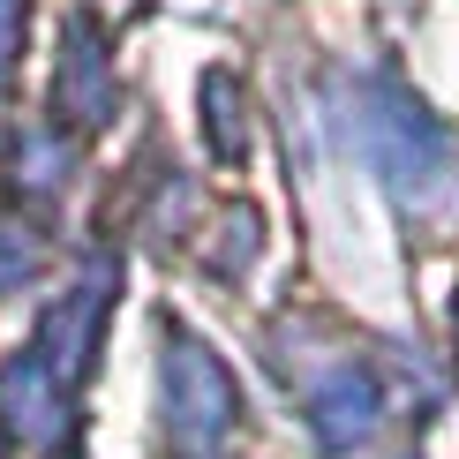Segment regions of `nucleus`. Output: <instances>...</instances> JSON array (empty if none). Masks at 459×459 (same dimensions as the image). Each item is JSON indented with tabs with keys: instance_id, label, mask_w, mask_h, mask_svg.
<instances>
[{
	"instance_id": "5",
	"label": "nucleus",
	"mask_w": 459,
	"mask_h": 459,
	"mask_svg": "<svg viewBox=\"0 0 459 459\" xmlns=\"http://www.w3.org/2000/svg\"><path fill=\"white\" fill-rule=\"evenodd\" d=\"M15 53H23V0H0V75L15 68Z\"/></svg>"
},
{
	"instance_id": "4",
	"label": "nucleus",
	"mask_w": 459,
	"mask_h": 459,
	"mask_svg": "<svg viewBox=\"0 0 459 459\" xmlns=\"http://www.w3.org/2000/svg\"><path fill=\"white\" fill-rule=\"evenodd\" d=\"M61 113H75V121H99L106 113V75H99V46H91V30L75 23V53L61 68Z\"/></svg>"
},
{
	"instance_id": "1",
	"label": "nucleus",
	"mask_w": 459,
	"mask_h": 459,
	"mask_svg": "<svg viewBox=\"0 0 459 459\" xmlns=\"http://www.w3.org/2000/svg\"><path fill=\"white\" fill-rule=\"evenodd\" d=\"M159 399H166V429H174L181 452H219L226 429H234L241 399H234V377L212 361V347H196L188 332L166 339V377H159Z\"/></svg>"
},
{
	"instance_id": "6",
	"label": "nucleus",
	"mask_w": 459,
	"mask_h": 459,
	"mask_svg": "<svg viewBox=\"0 0 459 459\" xmlns=\"http://www.w3.org/2000/svg\"><path fill=\"white\" fill-rule=\"evenodd\" d=\"M23 272H30V248L15 241L8 226H0V286H8V279H23Z\"/></svg>"
},
{
	"instance_id": "2",
	"label": "nucleus",
	"mask_w": 459,
	"mask_h": 459,
	"mask_svg": "<svg viewBox=\"0 0 459 459\" xmlns=\"http://www.w3.org/2000/svg\"><path fill=\"white\" fill-rule=\"evenodd\" d=\"M0 422L23 429L30 445H61L75 429V407H68V385L46 369L38 354H15L8 377H0Z\"/></svg>"
},
{
	"instance_id": "7",
	"label": "nucleus",
	"mask_w": 459,
	"mask_h": 459,
	"mask_svg": "<svg viewBox=\"0 0 459 459\" xmlns=\"http://www.w3.org/2000/svg\"><path fill=\"white\" fill-rule=\"evenodd\" d=\"M0 429H8V422H0ZM0 452H8V437H0Z\"/></svg>"
},
{
	"instance_id": "3",
	"label": "nucleus",
	"mask_w": 459,
	"mask_h": 459,
	"mask_svg": "<svg viewBox=\"0 0 459 459\" xmlns=\"http://www.w3.org/2000/svg\"><path fill=\"white\" fill-rule=\"evenodd\" d=\"M377 422V377L369 369H332L324 385H309V429L324 452H347L361 445Z\"/></svg>"
}]
</instances>
